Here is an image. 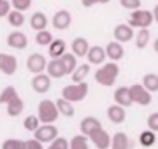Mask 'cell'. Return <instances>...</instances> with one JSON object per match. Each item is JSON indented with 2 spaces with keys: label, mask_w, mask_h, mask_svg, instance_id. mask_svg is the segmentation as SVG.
Returning <instances> with one entry per match:
<instances>
[{
  "label": "cell",
  "mask_w": 158,
  "mask_h": 149,
  "mask_svg": "<svg viewBox=\"0 0 158 149\" xmlns=\"http://www.w3.org/2000/svg\"><path fill=\"white\" fill-rule=\"evenodd\" d=\"M0 104L6 106V114L11 118L19 117L24 110V102L13 85H8L0 93Z\"/></svg>",
  "instance_id": "obj_1"
},
{
  "label": "cell",
  "mask_w": 158,
  "mask_h": 149,
  "mask_svg": "<svg viewBox=\"0 0 158 149\" xmlns=\"http://www.w3.org/2000/svg\"><path fill=\"white\" fill-rule=\"evenodd\" d=\"M118 75H120V66L114 61H108L102 64L95 71V80L102 87H113Z\"/></svg>",
  "instance_id": "obj_2"
},
{
  "label": "cell",
  "mask_w": 158,
  "mask_h": 149,
  "mask_svg": "<svg viewBox=\"0 0 158 149\" xmlns=\"http://www.w3.org/2000/svg\"><path fill=\"white\" fill-rule=\"evenodd\" d=\"M59 110L55 102L50 99H44L37 105V118L41 124H54L59 119Z\"/></svg>",
  "instance_id": "obj_3"
},
{
  "label": "cell",
  "mask_w": 158,
  "mask_h": 149,
  "mask_svg": "<svg viewBox=\"0 0 158 149\" xmlns=\"http://www.w3.org/2000/svg\"><path fill=\"white\" fill-rule=\"evenodd\" d=\"M89 84L86 82L82 83H72L66 87H64L61 95L64 99L71 102V103H78L82 102L89 95Z\"/></svg>",
  "instance_id": "obj_4"
},
{
  "label": "cell",
  "mask_w": 158,
  "mask_h": 149,
  "mask_svg": "<svg viewBox=\"0 0 158 149\" xmlns=\"http://www.w3.org/2000/svg\"><path fill=\"white\" fill-rule=\"evenodd\" d=\"M154 19H153V14L151 10H146V9H137L131 11L130 14V19L127 21V24L130 26H132L133 29H148L152 24H153Z\"/></svg>",
  "instance_id": "obj_5"
},
{
  "label": "cell",
  "mask_w": 158,
  "mask_h": 149,
  "mask_svg": "<svg viewBox=\"0 0 158 149\" xmlns=\"http://www.w3.org/2000/svg\"><path fill=\"white\" fill-rule=\"evenodd\" d=\"M128 90L132 103L138 104L141 106H147L152 103V93H149L142 84H133L128 87Z\"/></svg>",
  "instance_id": "obj_6"
},
{
  "label": "cell",
  "mask_w": 158,
  "mask_h": 149,
  "mask_svg": "<svg viewBox=\"0 0 158 149\" xmlns=\"http://www.w3.org/2000/svg\"><path fill=\"white\" fill-rule=\"evenodd\" d=\"M59 137V129L54 124H41L35 132H34V138L37 139L39 142L44 143H51Z\"/></svg>",
  "instance_id": "obj_7"
},
{
  "label": "cell",
  "mask_w": 158,
  "mask_h": 149,
  "mask_svg": "<svg viewBox=\"0 0 158 149\" xmlns=\"http://www.w3.org/2000/svg\"><path fill=\"white\" fill-rule=\"evenodd\" d=\"M46 65H48V60L40 53H32L26 59V69L30 73H32L34 75L40 73H45Z\"/></svg>",
  "instance_id": "obj_8"
},
{
  "label": "cell",
  "mask_w": 158,
  "mask_h": 149,
  "mask_svg": "<svg viewBox=\"0 0 158 149\" xmlns=\"http://www.w3.org/2000/svg\"><path fill=\"white\" fill-rule=\"evenodd\" d=\"M135 36V30L132 26H130L127 23H122V24H117L113 29V38L116 42L125 44L128 43L133 39Z\"/></svg>",
  "instance_id": "obj_9"
},
{
  "label": "cell",
  "mask_w": 158,
  "mask_h": 149,
  "mask_svg": "<svg viewBox=\"0 0 158 149\" xmlns=\"http://www.w3.org/2000/svg\"><path fill=\"white\" fill-rule=\"evenodd\" d=\"M31 88L37 94H45L51 88V78L46 73L36 74L31 79Z\"/></svg>",
  "instance_id": "obj_10"
},
{
  "label": "cell",
  "mask_w": 158,
  "mask_h": 149,
  "mask_svg": "<svg viewBox=\"0 0 158 149\" xmlns=\"http://www.w3.org/2000/svg\"><path fill=\"white\" fill-rule=\"evenodd\" d=\"M111 138L112 137L103 128L96 129L94 133H91L89 135V139L91 140V143L97 149H110V147H111Z\"/></svg>",
  "instance_id": "obj_11"
},
{
  "label": "cell",
  "mask_w": 158,
  "mask_h": 149,
  "mask_svg": "<svg viewBox=\"0 0 158 149\" xmlns=\"http://www.w3.org/2000/svg\"><path fill=\"white\" fill-rule=\"evenodd\" d=\"M18 70V59L9 53H0V71L5 75H14Z\"/></svg>",
  "instance_id": "obj_12"
},
{
  "label": "cell",
  "mask_w": 158,
  "mask_h": 149,
  "mask_svg": "<svg viewBox=\"0 0 158 149\" xmlns=\"http://www.w3.org/2000/svg\"><path fill=\"white\" fill-rule=\"evenodd\" d=\"M71 23H72V16H71L70 11H67L65 9L56 11L51 19V24H52L54 29H56V30H66V29H69Z\"/></svg>",
  "instance_id": "obj_13"
},
{
  "label": "cell",
  "mask_w": 158,
  "mask_h": 149,
  "mask_svg": "<svg viewBox=\"0 0 158 149\" xmlns=\"http://www.w3.org/2000/svg\"><path fill=\"white\" fill-rule=\"evenodd\" d=\"M6 44L13 48V49H16V50H24L26 49L27 44H29V40H27V36L23 33V31H19V30H15V31H11L8 38H6Z\"/></svg>",
  "instance_id": "obj_14"
},
{
  "label": "cell",
  "mask_w": 158,
  "mask_h": 149,
  "mask_svg": "<svg viewBox=\"0 0 158 149\" xmlns=\"http://www.w3.org/2000/svg\"><path fill=\"white\" fill-rule=\"evenodd\" d=\"M86 59H87V63L90 65H102V64H105V60L107 59L105 48H102L101 45L90 47L89 53L86 55Z\"/></svg>",
  "instance_id": "obj_15"
},
{
  "label": "cell",
  "mask_w": 158,
  "mask_h": 149,
  "mask_svg": "<svg viewBox=\"0 0 158 149\" xmlns=\"http://www.w3.org/2000/svg\"><path fill=\"white\" fill-rule=\"evenodd\" d=\"M46 74L51 78V79H60L66 74V69L61 61V59H51L50 61H48V65H46Z\"/></svg>",
  "instance_id": "obj_16"
},
{
  "label": "cell",
  "mask_w": 158,
  "mask_h": 149,
  "mask_svg": "<svg viewBox=\"0 0 158 149\" xmlns=\"http://www.w3.org/2000/svg\"><path fill=\"white\" fill-rule=\"evenodd\" d=\"M90 49V43L84 36H77L71 43V53L76 58H86Z\"/></svg>",
  "instance_id": "obj_17"
},
{
  "label": "cell",
  "mask_w": 158,
  "mask_h": 149,
  "mask_svg": "<svg viewBox=\"0 0 158 149\" xmlns=\"http://www.w3.org/2000/svg\"><path fill=\"white\" fill-rule=\"evenodd\" d=\"M126 117H127L126 109L121 105L112 104L107 108V118L113 124H122L126 120Z\"/></svg>",
  "instance_id": "obj_18"
},
{
  "label": "cell",
  "mask_w": 158,
  "mask_h": 149,
  "mask_svg": "<svg viewBox=\"0 0 158 149\" xmlns=\"http://www.w3.org/2000/svg\"><path fill=\"white\" fill-rule=\"evenodd\" d=\"M105 52H106V56L110 59V61H114V63H117L118 60H121L123 58V55H125L123 45L121 43L116 42V40L110 42L106 45Z\"/></svg>",
  "instance_id": "obj_19"
},
{
  "label": "cell",
  "mask_w": 158,
  "mask_h": 149,
  "mask_svg": "<svg viewBox=\"0 0 158 149\" xmlns=\"http://www.w3.org/2000/svg\"><path fill=\"white\" fill-rule=\"evenodd\" d=\"M100 128H102L101 122L96 117H92V115L85 117L80 123V132H81V134L86 135L87 138L91 133H94L96 129H100Z\"/></svg>",
  "instance_id": "obj_20"
},
{
  "label": "cell",
  "mask_w": 158,
  "mask_h": 149,
  "mask_svg": "<svg viewBox=\"0 0 158 149\" xmlns=\"http://www.w3.org/2000/svg\"><path fill=\"white\" fill-rule=\"evenodd\" d=\"M113 100H114V104L121 105L123 108H128V106H131L133 104L132 100H131V97H130L128 87L117 88L114 90V93H113Z\"/></svg>",
  "instance_id": "obj_21"
},
{
  "label": "cell",
  "mask_w": 158,
  "mask_h": 149,
  "mask_svg": "<svg viewBox=\"0 0 158 149\" xmlns=\"http://www.w3.org/2000/svg\"><path fill=\"white\" fill-rule=\"evenodd\" d=\"M49 20L45 13L43 11H35L31 18H30V26L35 30V31H41L45 30L48 28Z\"/></svg>",
  "instance_id": "obj_22"
},
{
  "label": "cell",
  "mask_w": 158,
  "mask_h": 149,
  "mask_svg": "<svg viewBox=\"0 0 158 149\" xmlns=\"http://www.w3.org/2000/svg\"><path fill=\"white\" fill-rule=\"evenodd\" d=\"M110 149H130V138L125 132H117L111 138Z\"/></svg>",
  "instance_id": "obj_23"
},
{
  "label": "cell",
  "mask_w": 158,
  "mask_h": 149,
  "mask_svg": "<svg viewBox=\"0 0 158 149\" xmlns=\"http://www.w3.org/2000/svg\"><path fill=\"white\" fill-rule=\"evenodd\" d=\"M66 53V43L62 39H54L49 45V55L51 59H59Z\"/></svg>",
  "instance_id": "obj_24"
},
{
  "label": "cell",
  "mask_w": 158,
  "mask_h": 149,
  "mask_svg": "<svg viewBox=\"0 0 158 149\" xmlns=\"http://www.w3.org/2000/svg\"><path fill=\"white\" fill-rule=\"evenodd\" d=\"M56 108L59 110V114L66 117V118H72L75 115V108H73V103L64 99V98H59L56 102Z\"/></svg>",
  "instance_id": "obj_25"
},
{
  "label": "cell",
  "mask_w": 158,
  "mask_h": 149,
  "mask_svg": "<svg viewBox=\"0 0 158 149\" xmlns=\"http://www.w3.org/2000/svg\"><path fill=\"white\" fill-rule=\"evenodd\" d=\"M90 70H91V65L89 63H84V64L77 65V68L71 74L72 83H82V82H85L86 77L90 74Z\"/></svg>",
  "instance_id": "obj_26"
},
{
  "label": "cell",
  "mask_w": 158,
  "mask_h": 149,
  "mask_svg": "<svg viewBox=\"0 0 158 149\" xmlns=\"http://www.w3.org/2000/svg\"><path fill=\"white\" fill-rule=\"evenodd\" d=\"M149 93H157L158 92V75L154 73H147L142 78L141 83Z\"/></svg>",
  "instance_id": "obj_27"
},
{
  "label": "cell",
  "mask_w": 158,
  "mask_h": 149,
  "mask_svg": "<svg viewBox=\"0 0 158 149\" xmlns=\"http://www.w3.org/2000/svg\"><path fill=\"white\" fill-rule=\"evenodd\" d=\"M70 149H90L89 138L84 134H76L69 142Z\"/></svg>",
  "instance_id": "obj_28"
},
{
  "label": "cell",
  "mask_w": 158,
  "mask_h": 149,
  "mask_svg": "<svg viewBox=\"0 0 158 149\" xmlns=\"http://www.w3.org/2000/svg\"><path fill=\"white\" fill-rule=\"evenodd\" d=\"M61 61L66 69V74L67 75H71V74L73 73V70L77 68V58L72 54V53H65L61 58Z\"/></svg>",
  "instance_id": "obj_29"
},
{
  "label": "cell",
  "mask_w": 158,
  "mask_h": 149,
  "mask_svg": "<svg viewBox=\"0 0 158 149\" xmlns=\"http://www.w3.org/2000/svg\"><path fill=\"white\" fill-rule=\"evenodd\" d=\"M151 39V31L148 29H139L138 33L136 34L135 38V44L138 49H144Z\"/></svg>",
  "instance_id": "obj_30"
},
{
  "label": "cell",
  "mask_w": 158,
  "mask_h": 149,
  "mask_svg": "<svg viewBox=\"0 0 158 149\" xmlns=\"http://www.w3.org/2000/svg\"><path fill=\"white\" fill-rule=\"evenodd\" d=\"M8 23L13 26V28H21L25 24V15L21 11L18 10H10V13L6 16Z\"/></svg>",
  "instance_id": "obj_31"
},
{
  "label": "cell",
  "mask_w": 158,
  "mask_h": 149,
  "mask_svg": "<svg viewBox=\"0 0 158 149\" xmlns=\"http://www.w3.org/2000/svg\"><path fill=\"white\" fill-rule=\"evenodd\" d=\"M54 40V36L49 30H41V31H36L35 35V42L37 45L40 47H49L51 42Z\"/></svg>",
  "instance_id": "obj_32"
},
{
  "label": "cell",
  "mask_w": 158,
  "mask_h": 149,
  "mask_svg": "<svg viewBox=\"0 0 158 149\" xmlns=\"http://www.w3.org/2000/svg\"><path fill=\"white\" fill-rule=\"evenodd\" d=\"M138 140H139V144H141L142 147H144V148H149V147H152V145L156 144V140H157V138H156V133L152 132V130H149V129L143 130V132L139 134Z\"/></svg>",
  "instance_id": "obj_33"
},
{
  "label": "cell",
  "mask_w": 158,
  "mask_h": 149,
  "mask_svg": "<svg viewBox=\"0 0 158 149\" xmlns=\"http://www.w3.org/2000/svg\"><path fill=\"white\" fill-rule=\"evenodd\" d=\"M2 149H26V144H25V140L16 139V138H9L3 142Z\"/></svg>",
  "instance_id": "obj_34"
},
{
  "label": "cell",
  "mask_w": 158,
  "mask_h": 149,
  "mask_svg": "<svg viewBox=\"0 0 158 149\" xmlns=\"http://www.w3.org/2000/svg\"><path fill=\"white\" fill-rule=\"evenodd\" d=\"M23 125H24V128H25L27 132H32V133H34L39 127L41 125V123H40V119L37 118V115H27V117L24 119Z\"/></svg>",
  "instance_id": "obj_35"
},
{
  "label": "cell",
  "mask_w": 158,
  "mask_h": 149,
  "mask_svg": "<svg viewBox=\"0 0 158 149\" xmlns=\"http://www.w3.org/2000/svg\"><path fill=\"white\" fill-rule=\"evenodd\" d=\"M10 4L14 8V10L24 13L27 9H30V7L32 4V0H10Z\"/></svg>",
  "instance_id": "obj_36"
},
{
  "label": "cell",
  "mask_w": 158,
  "mask_h": 149,
  "mask_svg": "<svg viewBox=\"0 0 158 149\" xmlns=\"http://www.w3.org/2000/svg\"><path fill=\"white\" fill-rule=\"evenodd\" d=\"M48 149H70L69 140L65 137H57L55 140H52Z\"/></svg>",
  "instance_id": "obj_37"
},
{
  "label": "cell",
  "mask_w": 158,
  "mask_h": 149,
  "mask_svg": "<svg viewBox=\"0 0 158 149\" xmlns=\"http://www.w3.org/2000/svg\"><path fill=\"white\" fill-rule=\"evenodd\" d=\"M120 4L123 9H127V10H137L141 8L142 3H141V0H120Z\"/></svg>",
  "instance_id": "obj_38"
},
{
  "label": "cell",
  "mask_w": 158,
  "mask_h": 149,
  "mask_svg": "<svg viewBox=\"0 0 158 149\" xmlns=\"http://www.w3.org/2000/svg\"><path fill=\"white\" fill-rule=\"evenodd\" d=\"M147 127L149 130L154 133L158 132V111H154L147 118Z\"/></svg>",
  "instance_id": "obj_39"
},
{
  "label": "cell",
  "mask_w": 158,
  "mask_h": 149,
  "mask_svg": "<svg viewBox=\"0 0 158 149\" xmlns=\"http://www.w3.org/2000/svg\"><path fill=\"white\" fill-rule=\"evenodd\" d=\"M11 10V4L9 0H0V18H6Z\"/></svg>",
  "instance_id": "obj_40"
},
{
  "label": "cell",
  "mask_w": 158,
  "mask_h": 149,
  "mask_svg": "<svg viewBox=\"0 0 158 149\" xmlns=\"http://www.w3.org/2000/svg\"><path fill=\"white\" fill-rule=\"evenodd\" d=\"M25 144H26V149H45L43 143L39 142L37 139H29V140H25Z\"/></svg>",
  "instance_id": "obj_41"
},
{
  "label": "cell",
  "mask_w": 158,
  "mask_h": 149,
  "mask_svg": "<svg viewBox=\"0 0 158 149\" xmlns=\"http://www.w3.org/2000/svg\"><path fill=\"white\" fill-rule=\"evenodd\" d=\"M111 0H81V4L85 7V8H92L97 4H108Z\"/></svg>",
  "instance_id": "obj_42"
},
{
  "label": "cell",
  "mask_w": 158,
  "mask_h": 149,
  "mask_svg": "<svg viewBox=\"0 0 158 149\" xmlns=\"http://www.w3.org/2000/svg\"><path fill=\"white\" fill-rule=\"evenodd\" d=\"M152 14H153V19L156 23H158V4L154 7V9L152 10Z\"/></svg>",
  "instance_id": "obj_43"
},
{
  "label": "cell",
  "mask_w": 158,
  "mask_h": 149,
  "mask_svg": "<svg viewBox=\"0 0 158 149\" xmlns=\"http://www.w3.org/2000/svg\"><path fill=\"white\" fill-rule=\"evenodd\" d=\"M153 50L158 54V38L154 40V43H153Z\"/></svg>",
  "instance_id": "obj_44"
}]
</instances>
